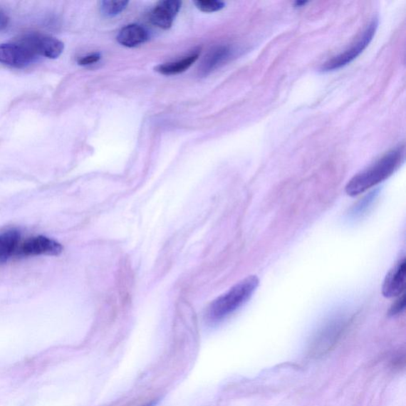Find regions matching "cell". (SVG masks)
<instances>
[{"instance_id":"obj_7","label":"cell","mask_w":406,"mask_h":406,"mask_svg":"<svg viewBox=\"0 0 406 406\" xmlns=\"http://www.w3.org/2000/svg\"><path fill=\"white\" fill-rule=\"evenodd\" d=\"M406 274L405 259L402 258L392 268L382 285V295L390 298L401 296L405 289Z\"/></svg>"},{"instance_id":"obj_14","label":"cell","mask_w":406,"mask_h":406,"mask_svg":"<svg viewBox=\"0 0 406 406\" xmlns=\"http://www.w3.org/2000/svg\"><path fill=\"white\" fill-rule=\"evenodd\" d=\"M194 4L201 11L207 13L219 11L225 6V3L218 0H198Z\"/></svg>"},{"instance_id":"obj_17","label":"cell","mask_w":406,"mask_h":406,"mask_svg":"<svg viewBox=\"0 0 406 406\" xmlns=\"http://www.w3.org/2000/svg\"><path fill=\"white\" fill-rule=\"evenodd\" d=\"M405 306V296L402 295L400 298H399L395 304L391 306L390 310V315H396L399 313H401Z\"/></svg>"},{"instance_id":"obj_18","label":"cell","mask_w":406,"mask_h":406,"mask_svg":"<svg viewBox=\"0 0 406 406\" xmlns=\"http://www.w3.org/2000/svg\"><path fill=\"white\" fill-rule=\"evenodd\" d=\"M9 24L10 18L3 9H0V32L5 31Z\"/></svg>"},{"instance_id":"obj_13","label":"cell","mask_w":406,"mask_h":406,"mask_svg":"<svg viewBox=\"0 0 406 406\" xmlns=\"http://www.w3.org/2000/svg\"><path fill=\"white\" fill-rule=\"evenodd\" d=\"M128 1H112L105 0L101 2V11L104 16L113 17L123 11L127 8Z\"/></svg>"},{"instance_id":"obj_2","label":"cell","mask_w":406,"mask_h":406,"mask_svg":"<svg viewBox=\"0 0 406 406\" xmlns=\"http://www.w3.org/2000/svg\"><path fill=\"white\" fill-rule=\"evenodd\" d=\"M258 286L259 279L256 276L243 279L228 292L214 301L208 309V318L212 321L226 318L248 302Z\"/></svg>"},{"instance_id":"obj_12","label":"cell","mask_w":406,"mask_h":406,"mask_svg":"<svg viewBox=\"0 0 406 406\" xmlns=\"http://www.w3.org/2000/svg\"><path fill=\"white\" fill-rule=\"evenodd\" d=\"M199 57V52H195L184 59L159 66L156 68V71L166 76L177 75L185 72L198 60Z\"/></svg>"},{"instance_id":"obj_6","label":"cell","mask_w":406,"mask_h":406,"mask_svg":"<svg viewBox=\"0 0 406 406\" xmlns=\"http://www.w3.org/2000/svg\"><path fill=\"white\" fill-rule=\"evenodd\" d=\"M63 251L61 244L51 238L38 236L26 240L16 251L19 257L36 256H59Z\"/></svg>"},{"instance_id":"obj_5","label":"cell","mask_w":406,"mask_h":406,"mask_svg":"<svg viewBox=\"0 0 406 406\" xmlns=\"http://www.w3.org/2000/svg\"><path fill=\"white\" fill-rule=\"evenodd\" d=\"M37 58L16 40L10 43L0 44V63L6 66L24 68L33 64Z\"/></svg>"},{"instance_id":"obj_11","label":"cell","mask_w":406,"mask_h":406,"mask_svg":"<svg viewBox=\"0 0 406 406\" xmlns=\"http://www.w3.org/2000/svg\"><path fill=\"white\" fill-rule=\"evenodd\" d=\"M19 240L18 230L10 229L0 234V264L8 261L14 254H16Z\"/></svg>"},{"instance_id":"obj_1","label":"cell","mask_w":406,"mask_h":406,"mask_svg":"<svg viewBox=\"0 0 406 406\" xmlns=\"http://www.w3.org/2000/svg\"><path fill=\"white\" fill-rule=\"evenodd\" d=\"M405 155V147L399 145L378 160L368 169L355 175L348 182L345 190L350 196L359 195L368 189L382 183L392 176L403 164Z\"/></svg>"},{"instance_id":"obj_9","label":"cell","mask_w":406,"mask_h":406,"mask_svg":"<svg viewBox=\"0 0 406 406\" xmlns=\"http://www.w3.org/2000/svg\"><path fill=\"white\" fill-rule=\"evenodd\" d=\"M148 38V31L143 26L137 24L125 26L117 37L119 43L130 48L143 44Z\"/></svg>"},{"instance_id":"obj_4","label":"cell","mask_w":406,"mask_h":406,"mask_svg":"<svg viewBox=\"0 0 406 406\" xmlns=\"http://www.w3.org/2000/svg\"><path fill=\"white\" fill-rule=\"evenodd\" d=\"M378 25H379V21L375 18L369 24L358 39L348 50L326 62L321 67V71H333V70L347 66L350 62L358 57L373 39Z\"/></svg>"},{"instance_id":"obj_15","label":"cell","mask_w":406,"mask_h":406,"mask_svg":"<svg viewBox=\"0 0 406 406\" xmlns=\"http://www.w3.org/2000/svg\"><path fill=\"white\" fill-rule=\"evenodd\" d=\"M374 199H375V194H370L366 198H364L361 202L358 203V204L355 206V207L353 209V214L355 216L360 215L361 214H363L364 212L366 211V209L369 207L370 204H372V202H373Z\"/></svg>"},{"instance_id":"obj_16","label":"cell","mask_w":406,"mask_h":406,"mask_svg":"<svg viewBox=\"0 0 406 406\" xmlns=\"http://www.w3.org/2000/svg\"><path fill=\"white\" fill-rule=\"evenodd\" d=\"M100 58L101 56L100 53L90 54L79 59L78 64L82 66L93 65L99 61Z\"/></svg>"},{"instance_id":"obj_3","label":"cell","mask_w":406,"mask_h":406,"mask_svg":"<svg viewBox=\"0 0 406 406\" xmlns=\"http://www.w3.org/2000/svg\"><path fill=\"white\" fill-rule=\"evenodd\" d=\"M16 41L26 46L37 58L57 59L65 50V45L61 41L37 32L25 33Z\"/></svg>"},{"instance_id":"obj_10","label":"cell","mask_w":406,"mask_h":406,"mask_svg":"<svg viewBox=\"0 0 406 406\" xmlns=\"http://www.w3.org/2000/svg\"><path fill=\"white\" fill-rule=\"evenodd\" d=\"M231 53H232V50L229 46H222L214 48L202 63L199 70L201 74L205 76L214 71L215 68L229 58Z\"/></svg>"},{"instance_id":"obj_8","label":"cell","mask_w":406,"mask_h":406,"mask_svg":"<svg viewBox=\"0 0 406 406\" xmlns=\"http://www.w3.org/2000/svg\"><path fill=\"white\" fill-rule=\"evenodd\" d=\"M181 5L182 3L178 0L159 2L150 14L152 23L161 29H170L181 9Z\"/></svg>"}]
</instances>
